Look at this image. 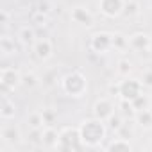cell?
<instances>
[{"instance_id": "3", "label": "cell", "mask_w": 152, "mask_h": 152, "mask_svg": "<svg viewBox=\"0 0 152 152\" xmlns=\"http://www.w3.org/2000/svg\"><path fill=\"white\" fill-rule=\"evenodd\" d=\"M83 148H86V147L83 143L79 127H70V125H66V127L59 129V140H57L56 150L77 152V150H83Z\"/></svg>"}, {"instance_id": "10", "label": "cell", "mask_w": 152, "mask_h": 152, "mask_svg": "<svg viewBox=\"0 0 152 152\" xmlns=\"http://www.w3.org/2000/svg\"><path fill=\"white\" fill-rule=\"evenodd\" d=\"M70 20L73 23H77V25H83V27H91L95 23V18L93 15L90 13V9H86L84 6H75L72 7L70 11Z\"/></svg>"}, {"instance_id": "33", "label": "cell", "mask_w": 152, "mask_h": 152, "mask_svg": "<svg viewBox=\"0 0 152 152\" xmlns=\"http://www.w3.org/2000/svg\"><path fill=\"white\" fill-rule=\"evenodd\" d=\"M150 109H152V97H150Z\"/></svg>"}, {"instance_id": "11", "label": "cell", "mask_w": 152, "mask_h": 152, "mask_svg": "<svg viewBox=\"0 0 152 152\" xmlns=\"http://www.w3.org/2000/svg\"><path fill=\"white\" fill-rule=\"evenodd\" d=\"M32 52L39 61H48L54 54V45L48 38H39L36 39V43L32 45Z\"/></svg>"}, {"instance_id": "12", "label": "cell", "mask_w": 152, "mask_h": 152, "mask_svg": "<svg viewBox=\"0 0 152 152\" xmlns=\"http://www.w3.org/2000/svg\"><path fill=\"white\" fill-rule=\"evenodd\" d=\"M0 140H2L6 145H9V147L18 145L22 141V131H20V127L18 125H13V124L4 125L2 131H0Z\"/></svg>"}, {"instance_id": "28", "label": "cell", "mask_w": 152, "mask_h": 152, "mask_svg": "<svg viewBox=\"0 0 152 152\" xmlns=\"http://www.w3.org/2000/svg\"><path fill=\"white\" fill-rule=\"evenodd\" d=\"M52 9H54V6L48 2V0H39L38 6H36V13L45 15V16H48V15L52 13Z\"/></svg>"}, {"instance_id": "27", "label": "cell", "mask_w": 152, "mask_h": 152, "mask_svg": "<svg viewBox=\"0 0 152 152\" xmlns=\"http://www.w3.org/2000/svg\"><path fill=\"white\" fill-rule=\"evenodd\" d=\"M27 140L31 143H36V145H41V140H43V129H29V134H27Z\"/></svg>"}, {"instance_id": "19", "label": "cell", "mask_w": 152, "mask_h": 152, "mask_svg": "<svg viewBox=\"0 0 152 152\" xmlns=\"http://www.w3.org/2000/svg\"><path fill=\"white\" fill-rule=\"evenodd\" d=\"M27 125L29 129H43L45 127V120H43V113L41 111H34L27 116Z\"/></svg>"}, {"instance_id": "14", "label": "cell", "mask_w": 152, "mask_h": 152, "mask_svg": "<svg viewBox=\"0 0 152 152\" xmlns=\"http://www.w3.org/2000/svg\"><path fill=\"white\" fill-rule=\"evenodd\" d=\"M104 148H106L107 152H131V150H132V145H131V141H129L127 138L118 136V138L111 140Z\"/></svg>"}, {"instance_id": "5", "label": "cell", "mask_w": 152, "mask_h": 152, "mask_svg": "<svg viewBox=\"0 0 152 152\" xmlns=\"http://www.w3.org/2000/svg\"><path fill=\"white\" fill-rule=\"evenodd\" d=\"M90 48L95 54H107L113 48V32H106V31L93 32L90 38Z\"/></svg>"}, {"instance_id": "30", "label": "cell", "mask_w": 152, "mask_h": 152, "mask_svg": "<svg viewBox=\"0 0 152 152\" xmlns=\"http://www.w3.org/2000/svg\"><path fill=\"white\" fill-rule=\"evenodd\" d=\"M140 81H141L143 88H148V90H152V68H150V70H145V72L141 73Z\"/></svg>"}, {"instance_id": "18", "label": "cell", "mask_w": 152, "mask_h": 152, "mask_svg": "<svg viewBox=\"0 0 152 152\" xmlns=\"http://www.w3.org/2000/svg\"><path fill=\"white\" fill-rule=\"evenodd\" d=\"M0 50H2L4 56H13V54H18V45L11 36L4 34L0 38Z\"/></svg>"}, {"instance_id": "1", "label": "cell", "mask_w": 152, "mask_h": 152, "mask_svg": "<svg viewBox=\"0 0 152 152\" xmlns=\"http://www.w3.org/2000/svg\"><path fill=\"white\" fill-rule=\"evenodd\" d=\"M81 138L86 148H97L107 138V124L99 118H86L79 124Z\"/></svg>"}, {"instance_id": "31", "label": "cell", "mask_w": 152, "mask_h": 152, "mask_svg": "<svg viewBox=\"0 0 152 152\" xmlns=\"http://www.w3.org/2000/svg\"><path fill=\"white\" fill-rule=\"evenodd\" d=\"M107 95H109L111 99H120V83L109 84V86H107Z\"/></svg>"}, {"instance_id": "17", "label": "cell", "mask_w": 152, "mask_h": 152, "mask_svg": "<svg viewBox=\"0 0 152 152\" xmlns=\"http://www.w3.org/2000/svg\"><path fill=\"white\" fill-rule=\"evenodd\" d=\"M134 122L138 127H141L143 131H150L152 129V109H141V111H136L134 115Z\"/></svg>"}, {"instance_id": "23", "label": "cell", "mask_w": 152, "mask_h": 152, "mask_svg": "<svg viewBox=\"0 0 152 152\" xmlns=\"http://www.w3.org/2000/svg\"><path fill=\"white\" fill-rule=\"evenodd\" d=\"M116 72H118V75H122V77H129L131 72H132V63L129 59H120L116 63Z\"/></svg>"}, {"instance_id": "21", "label": "cell", "mask_w": 152, "mask_h": 152, "mask_svg": "<svg viewBox=\"0 0 152 152\" xmlns=\"http://www.w3.org/2000/svg\"><path fill=\"white\" fill-rule=\"evenodd\" d=\"M39 84V79H38V75L34 72H27L22 75V86H25L27 90H32Z\"/></svg>"}, {"instance_id": "29", "label": "cell", "mask_w": 152, "mask_h": 152, "mask_svg": "<svg viewBox=\"0 0 152 152\" xmlns=\"http://www.w3.org/2000/svg\"><path fill=\"white\" fill-rule=\"evenodd\" d=\"M41 113H43L45 127H47V125H54V124H56V120H57V113H56L54 109H43Z\"/></svg>"}, {"instance_id": "22", "label": "cell", "mask_w": 152, "mask_h": 152, "mask_svg": "<svg viewBox=\"0 0 152 152\" xmlns=\"http://www.w3.org/2000/svg\"><path fill=\"white\" fill-rule=\"evenodd\" d=\"M118 109H120V113L125 116V118H134V115H136V109H134V106H132V102H129V100H124V99H120V104H118Z\"/></svg>"}, {"instance_id": "25", "label": "cell", "mask_w": 152, "mask_h": 152, "mask_svg": "<svg viewBox=\"0 0 152 152\" xmlns=\"http://www.w3.org/2000/svg\"><path fill=\"white\" fill-rule=\"evenodd\" d=\"M132 106H134V109H136V111L148 109V107H150V97H148V95H145V93H141L138 99H134V100H132Z\"/></svg>"}, {"instance_id": "8", "label": "cell", "mask_w": 152, "mask_h": 152, "mask_svg": "<svg viewBox=\"0 0 152 152\" xmlns=\"http://www.w3.org/2000/svg\"><path fill=\"white\" fill-rule=\"evenodd\" d=\"M125 0H99V9L106 18H116L124 15Z\"/></svg>"}, {"instance_id": "4", "label": "cell", "mask_w": 152, "mask_h": 152, "mask_svg": "<svg viewBox=\"0 0 152 152\" xmlns=\"http://www.w3.org/2000/svg\"><path fill=\"white\" fill-rule=\"evenodd\" d=\"M22 72L13 66H4L0 72V84H2V93L15 91L18 86H22Z\"/></svg>"}, {"instance_id": "32", "label": "cell", "mask_w": 152, "mask_h": 152, "mask_svg": "<svg viewBox=\"0 0 152 152\" xmlns=\"http://www.w3.org/2000/svg\"><path fill=\"white\" fill-rule=\"evenodd\" d=\"M0 23H2L4 29L9 27V23H11V15H9L7 9H2V11H0Z\"/></svg>"}, {"instance_id": "16", "label": "cell", "mask_w": 152, "mask_h": 152, "mask_svg": "<svg viewBox=\"0 0 152 152\" xmlns=\"http://www.w3.org/2000/svg\"><path fill=\"white\" fill-rule=\"evenodd\" d=\"M57 140H59V131L54 129V125L43 127V140H41V145H43V147H47V148H56Z\"/></svg>"}, {"instance_id": "2", "label": "cell", "mask_w": 152, "mask_h": 152, "mask_svg": "<svg viewBox=\"0 0 152 152\" xmlns=\"http://www.w3.org/2000/svg\"><path fill=\"white\" fill-rule=\"evenodd\" d=\"M59 84H61L63 93L66 97H72V99H81L88 91V79L79 70H72L66 75H63Z\"/></svg>"}, {"instance_id": "20", "label": "cell", "mask_w": 152, "mask_h": 152, "mask_svg": "<svg viewBox=\"0 0 152 152\" xmlns=\"http://www.w3.org/2000/svg\"><path fill=\"white\" fill-rule=\"evenodd\" d=\"M113 48L116 50L129 48V36H124L122 32H113Z\"/></svg>"}, {"instance_id": "9", "label": "cell", "mask_w": 152, "mask_h": 152, "mask_svg": "<svg viewBox=\"0 0 152 152\" xmlns=\"http://www.w3.org/2000/svg\"><path fill=\"white\" fill-rule=\"evenodd\" d=\"M152 47V39L148 34L145 32H134L129 36V48L132 52H138V54H143V52H148Z\"/></svg>"}, {"instance_id": "15", "label": "cell", "mask_w": 152, "mask_h": 152, "mask_svg": "<svg viewBox=\"0 0 152 152\" xmlns=\"http://www.w3.org/2000/svg\"><path fill=\"white\" fill-rule=\"evenodd\" d=\"M36 31H34V27H31V25H25V27H22L20 31H18V43L20 45H23V47H32L34 43H36Z\"/></svg>"}, {"instance_id": "6", "label": "cell", "mask_w": 152, "mask_h": 152, "mask_svg": "<svg viewBox=\"0 0 152 152\" xmlns=\"http://www.w3.org/2000/svg\"><path fill=\"white\" fill-rule=\"evenodd\" d=\"M143 93V84L140 79L134 77H124V81H120V99L132 102L134 99H138Z\"/></svg>"}, {"instance_id": "7", "label": "cell", "mask_w": 152, "mask_h": 152, "mask_svg": "<svg viewBox=\"0 0 152 152\" xmlns=\"http://www.w3.org/2000/svg\"><path fill=\"white\" fill-rule=\"evenodd\" d=\"M93 116L102 120V122H107L113 115H115V102L111 100V97H102V99H97L95 104H93Z\"/></svg>"}, {"instance_id": "26", "label": "cell", "mask_w": 152, "mask_h": 152, "mask_svg": "<svg viewBox=\"0 0 152 152\" xmlns=\"http://www.w3.org/2000/svg\"><path fill=\"white\" fill-rule=\"evenodd\" d=\"M106 124H107V129H109V131L118 132V131L122 129V125H124V118H122L120 115H116V113H115V115H113V116L106 122Z\"/></svg>"}, {"instance_id": "13", "label": "cell", "mask_w": 152, "mask_h": 152, "mask_svg": "<svg viewBox=\"0 0 152 152\" xmlns=\"http://www.w3.org/2000/svg\"><path fill=\"white\" fill-rule=\"evenodd\" d=\"M0 116H2V120H13L16 116V106L9 99L7 93H2V102H0Z\"/></svg>"}, {"instance_id": "24", "label": "cell", "mask_w": 152, "mask_h": 152, "mask_svg": "<svg viewBox=\"0 0 152 152\" xmlns=\"http://www.w3.org/2000/svg\"><path fill=\"white\" fill-rule=\"evenodd\" d=\"M140 13V4L136 0H125V6H124V15L125 16H136Z\"/></svg>"}]
</instances>
